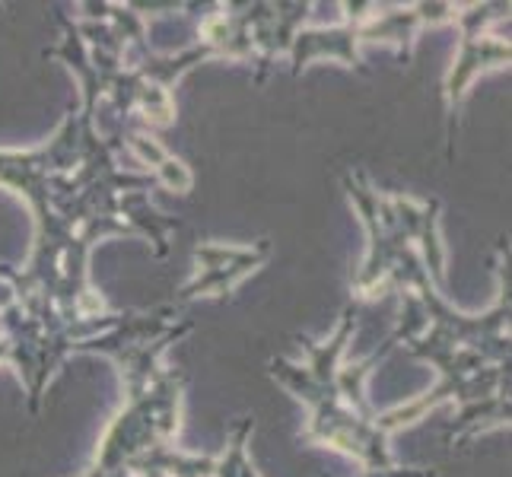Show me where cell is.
Returning a JSON list of instances; mask_svg holds the SVG:
<instances>
[{
    "instance_id": "1",
    "label": "cell",
    "mask_w": 512,
    "mask_h": 477,
    "mask_svg": "<svg viewBox=\"0 0 512 477\" xmlns=\"http://www.w3.org/2000/svg\"><path fill=\"white\" fill-rule=\"evenodd\" d=\"M118 147H125V137H102L96 102L83 96L45 147L0 150V185L20 194L35 220L26 268L0 264V277L35 312L86 328L93 338L121 318V312H105L86 280L93 245L105 236H144L156 255H166L172 229H179V220L150 204L156 175L118 169Z\"/></svg>"
},
{
    "instance_id": "2",
    "label": "cell",
    "mask_w": 512,
    "mask_h": 477,
    "mask_svg": "<svg viewBox=\"0 0 512 477\" xmlns=\"http://www.w3.org/2000/svg\"><path fill=\"white\" fill-rule=\"evenodd\" d=\"M344 188L369 233L363 268L353 277L357 296L385 290L401 293L395 341L427 360L439 382L430 388V408L455 404L449 449L474 443V436L509 427V271L506 249L497 252L500 290L484 315L449 306L439 284L446 274V249L439 239V201H414L404 194H379L363 172H344Z\"/></svg>"
},
{
    "instance_id": "3",
    "label": "cell",
    "mask_w": 512,
    "mask_h": 477,
    "mask_svg": "<svg viewBox=\"0 0 512 477\" xmlns=\"http://www.w3.org/2000/svg\"><path fill=\"white\" fill-rule=\"evenodd\" d=\"M188 331L191 322L182 318V306L166 303L150 312H121L109 331L77 344L74 353H99L112 360L125 382V404L105 430L86 477H109L153 452L172 449L182 417L185 376L163 366V353Z\"/></svg>"
},
{
    "instance_id": "4",
    "label": "cell",
    "mask_w": 512,
    "mask_h": 477,
    "mask_svg": "<svg viewBox=\"0 0 512 477\" xmlns=\"http://www.w3.org/2000/svg\"><path fill=\"white\" fill-rule=\"evenodd\" d=\"M353 331H357V312L344 309L338 328L325 341L296 338L303 347L299 363L271 360V376L290 388L296 401L306 404L309 420L303 436L309 443L357 458L363 474H379L398 468L392 462V452H388L392 433L420 420L430 411V401L420 395L395 411L376 414L363 392V382L373 373V366H379L385 350L360 363H344V350Z\"/></svg>"
},
{
    "instance_id": "5",
    "label": "cell",
    "mask_w": 512,
    "mask_h": 477,
    "mask_svg": "<svg viewBox=\"0 0 512 477\" xmlns=\"http://www.w3.org/2000/svg\"><path fill=\"white\" fill-rule=\"evenodd\" d=\"M80 341V331L29 309L10 280L0 277V363H10L23 379L32 414H39L51 376Z\"/></svg>"
},
{
    "instance_id": "6",
    "label": "cell",
    "mask_w": 512,
    "mask_h": 477,
    "mask_svg": "<svg viewBox=\"0 0 512 477\" xmlns=\"http://www.w3.org/2000/svg\"><path fill=\"white\" fill-rule=\"evenodd\" d=\"M493 20H509V7L506 4H474V7H458L455 20L462 29V51L446 77V112H449V137L458 121V109H462V99L468 96V86L474 77L487 67H503L509 64V42L500 35H490L487 26Z\"/></svg>"
},
{
    "instance_id": "7",
    "label": "cell",
    "mask_w": 512,
    "mask_h": 477,
    "mask_svg": "<svg viewBox=\"0 0 512 477\" xmlns=\"http://www.w3.org/2000/svg\"><path fill=\"white\" fill-rule=\"evenodd\" d=\"M271 255V242L261 239L258 245H242V249H226V245H201L194 249V277L179 290L175 303L185 306L198 296H226L245 274H252L258 264Z\"/></svg>"
},
{
    "instance_id": "8",
    "label": "cell",
    "mask_w": 512,
    "mask_h": 477,
    "mask_svg": "<svg viewBox=\"0 0 512 477\" xmlns=\"http://www.w3.org/2000/svg\"><path fill=\"white\" fill-rule=\"evenodd\" d=\"M347 20L341 26H331V29H299L293 35V45H290V61H293V74H303V70L312 61H322V58H338L344 67H357L360 55H357V45H360V16H363V4L350 7L344 4Z\"/></svg>"
},
{
    "instance_id": "9",
    "label": "cell",
    "mask_w": 512,
    "mask_h": 477,
    "mask_svg": "<svg viewBox=\"0 0 512 477\" xmlns=\"http://www.w3.org/2000/svg\"><path fill=\"white\" fill-rule=\"evenodd\" d=\"M128 147H134L137 153H140V159L144 163H150L153 169H156V175L172 188V191H179V194H188V188H191V175H188V169L179 163V159H172L156 140H147V137H140V134H131L128 140H125Z\"/></svg>"
},
{
    "instance_id": "10",
    "label": "cell",
    "mask_w": 512,
    "mask_h": 477,
    "mask_svg": "<svg viewBox=\"0 0 512 477\" xmlns=\"http://www.w3.org/2000/svg\"><path fill=\"white\" fill-rule=\"evenodd\" d=\"M147 477H214V458L185 455L175 449L160 468H153Z\"/></svg>"
}]
</instances>
